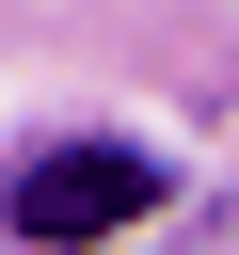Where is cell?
I'll return each instance as SVG.
<instances>
[{
  "mask_svg": "<svg viewBox=\"0 0 239 255\" xmlns=\"http://www.w3.org/2000/svg\"><path fill=\"white\" fill-rule=\"evenodd\" d=\"M143 207H159V159H143V143H48V159L16 175V239H32V255L127 239Z\"/></svg>",
  "mask_w": 239,
  "mask_h": 255,
  "instance_id": "obj_1",
  "label": "cell"
}]
</instances>
